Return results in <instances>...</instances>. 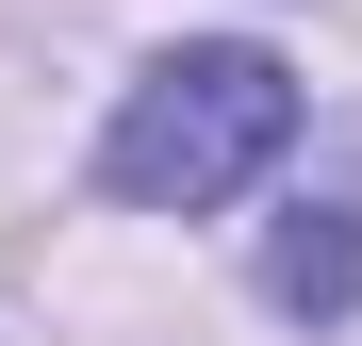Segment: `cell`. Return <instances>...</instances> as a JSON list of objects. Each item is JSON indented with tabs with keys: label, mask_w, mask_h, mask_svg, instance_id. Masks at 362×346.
Listing matches in <instances>:
<instances>
[{
	"label": "cell",
	"mask_w": 362,
	"mask_h": 346,
	"mask_svg": "<svg viewBox=\"0 0 362 346\" xmlns=\"http://www.w3.org/2000/svg\"><path fill=\"white\" fill-rule=\"evenodd\" d=\"M280 149H296V67L247 50V33H214V50H165V67L115 99L99 182L148 198V214H214L230 182H264Z\"/></svg>",
	"instance_id": "obj_1"
},
{
	"label": "cell",
	"mask_w": 362,
	"mask_h": 346,
	"mask_svg": "<svg viewBox=\"0 0 362 346\" xmlns=\"http://www.w3.org/2000/svg\"><path fill=\"white\" fill-rule=\"evenodd\" d=\"M264 297H280V313H346V297H362V214H280Z\"/></svg>",
	"instance_id": "obj_2"
}]
</instances>
